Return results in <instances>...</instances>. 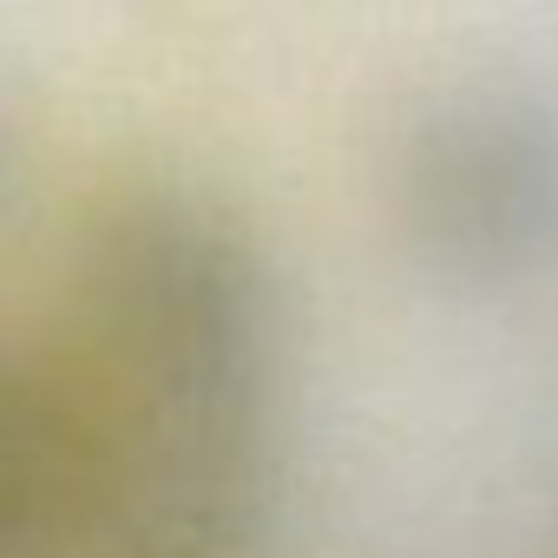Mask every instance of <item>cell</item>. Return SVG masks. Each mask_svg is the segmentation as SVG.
<instances>
[{
  "instance_id": "6da1fadb",
  "label": "cell",
  "mask_w": 558,
  "mask_h": 558,
  "mask_svg": "<svg viewBox=\"0 0 558 558\" xmlns=\"http://www.w3.org/2000/svg\"><path fill=\"white\" fill-rule=\"evenodd\" d=\"M86 388L106 525L138 558H230L269 519L276 290L256 243L197 197L125 204L86 256Z\"/></svg>"
},
{
  "instance_id": "7a4b0ae2",
  "label": "cell",
  "mask_w": 558,
  "mask_h": 558,
  "mask_svg": "<svg viewBox=\"0 0 558 558\" xmlns=\"http://www.w3.org/2000/svg\"><path fill=\"white\" fill-rule=\"evenodd\" d=\"M401 230L447 283L506 290L558 263V106L473 86L434 106L395 171Z\"/></svg>"
},
{
  "instance_id": "3957f363",
  "label": "cell",
  "mask_w": 558,
  "mask_h": 558,
  "mask_svg": "<svg viewBox=\"0 0 558 558\" xmlns=\"http://www.w3.org/2000/svg\"><path fill=\"white\" fill-rule=\"evenodd\" d=\"M106 525V440L86 388L0 349V558H60Z\"/></svg>"
}]
</instances>
